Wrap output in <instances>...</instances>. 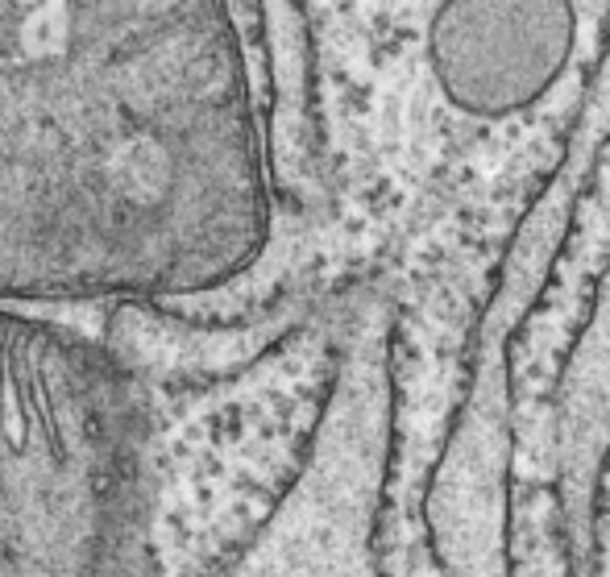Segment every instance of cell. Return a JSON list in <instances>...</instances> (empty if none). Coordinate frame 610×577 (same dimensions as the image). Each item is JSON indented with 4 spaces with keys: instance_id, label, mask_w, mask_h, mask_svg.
Listing matches in <instances>:
<instances>
[{
    "instance_id": "cell-1",
    "label": "cell",
    "mask_w": 610,
    "mask_h": 577,
    "mask_svg": "<svg viewBox=\"0 0 610 577\" xmlns=\"http://www.w3.org/2000/svg\"><path fill=\"white\" fill-rule=\"evenodd\" d=\"M262 4H0V307H170L266 254Z\"/></svg>"
},
{
    "instance_id": "cell-2",
    "label": "cell",
    "mask_w": 610,
    "mask_h": 577,
    "mask_svg": "<svg viewBox=\"0 0 610 577\" xmlns=\"http://www.w3.org/2000/svg\"><path fill=\"white\" fill-rule=\"evenodd\" d=\"M113 307H0V577H154V387Z\"/></svg>"
},
{
    "instance_id": "cell-3",
    "label": "cell",
    "mask_w": 610,
    "mask_h": 577,
    "mask_svg": "<svg viewBox=\"0 0 610 577\" xmlns=\"http://www.w3.org/2000/svg\"><path fill=\"white\" fill-rule=\"evenodd\" d=\"M340 295L266 357L208 387H154V577H217L299 482L337 387Z\"/></svg>"
},
{
    "instance_id": "cell-4",
    "label": "cell",
    "mask_w": 610,
    "mask_h": 577,
    "mask_svg": "<svg viewBox=\"0 0 610 577\" xmlns=\"http://www.w3.org/2000/svg\"><path fill=\"white\" fill-rule=\"evenodd\" d=\"M395 312L349 291L337 387L299 482L217 577H382V511L395 461Z\"/></svg>"
},
{
    "instance_id": "cell-5",
    "label": "cell",
    "mask_w": 610,
    "mask_h": 577,
    "mask_svg": "<svg viewBox=\"0 0 610 577\" xmlns=\"http://www.w3.org/2000/svg\"><path fill=\"white\" fill-rule=\"evenodd\" d=\"M316 312L295 307L250 324H196L167 307L117 304L104 321V345L125 357L150 387H208L254 366Z\"/></svg>"
},
{
    "instance_id": "cell-6",
    "label": "cell",
    "mask_w": 610,
    "mask_h": 577,
    "mask_svg": "<svg viewBox=\"0 0 610 577\" xmlns=\"http://www.w3.org/2000/svg\"><path fill=\"white\" fill-rule=\"evenodd\" d=\"M382 577H449L428 544V532H382Z\"/></svg>"
}]
</instances>
